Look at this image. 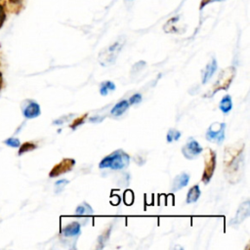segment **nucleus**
Returning <instances> with one entry per match:
<instances>
[{"label":"nucleus","mask_w":250,"mask_h":250,"mask_svg":"<svg viewBox=\"0 0 250 250\" xmlns=\"http://www.w3.org/2000/svg\"><path fill=\"white\" fill-rule=\"evenodd\" d=\"M130 162V156L122 149H117L112 153L106 155L99 163L101 169L110 168L112 170H122L128 167Z\"/></svg>","instance_id":"obj_2"},{"label":"nucleus","mask_w":250,"mask_h":250,"mask_svg":"<svg viewBox=\"0 0 250 250\" xmlns=\"http://www.w3.org/2000/svg\"><path fill=\"white\" fill-rule=\"evenodd\" d=\"M125 40L122 39H118L117 41H115L114 43H112L111 45H109L108 47H106L105 49H104L100 54H99V62L102 65L107 66L110 64H113L124 45Z\"/></svg>","instance_id":"obj_4"},{"label":"nucleus","mask_w":250,"mask_h":250,"mask_svg":"<svg viewBox=\"0 0 250 250\" xmlns=\"http://www.w3.org/2000/svg\"><path fill=\"white\" fill-rule=\"evenodd\" d=\"M219 108L224 114H228L232 108V100L229 95H225L219 104Z\"/></svg>","instance_id":"obj_17"},{"label":"nucleus","mask_w":250,"mask_h":250,"mask_svg":"<svg viewBox=\"0 0 250 250\" xmlns=\"http://www.w3.org/2000/svg\"><path fill=\"white\" fill-rule=\"evenodd\" d=\"M129 105H130V104H129V102H128V101L122 100V101L118 102V103L111 108L110 114L113 115V116L118 117V116L122 115V114L128 109Z\"/></svg>","instance_id":"obj_15"},{"label":"nucleus","mask_w":250,"mask_h":250,"mask_svg":"<svg viewBox=\"0 0 250 250\" xmlns=\"http://www.w3.org/2000/svg\"><path fill=\"white\" fill-rule=\"evenodd\" d=\"M113 90H115V84L111 81H104L101 84L100 94L102 96H106L108 91H113Z\"/></svg>","instance_id":"obj_19"},{"label":"nucleus","mask_w":250,"mask_h":250,"mask_svg":"<svg viewBox=\"0 0 250 250\" xmlns=\"http://www.w3.org/2000/svg\"><path fill=\"white\" fill-rule=\"evenodd\" d=\"M235 76V67L234 66H228L224 68L219 76L216 82L213 84L212 88L206 93L205 97H212L214 96L217 92L221 90H228Z\"/></svg>","instance_id":"obj_3"},{"label":"nucleus","mask_w":250,"mask_h":250,"mask_svg":"<svg viewBox=\"0 0 250 250\" xmlns=\"http://www.w3.org/2000/svg\"><path fill=\"white\" fill-rule=\"evenodd\" d=\"M75 165V160L73 158H63L59 163H57L49 173V177L56 178L62 174H65L72 170Z\"/></svg>","instance_id":"obj_7"},{"label":"nucleus","mask_w":250,"mask_h":250,"mask_svg":"<svg viewBox=\"0 0 250 250\" xmlns=\"http://www.w3.org/2000/svg\"><path fill=\"white\" fill-rule=\"evenodd\" d=\"M244 142L237 141L225 147L223 166L224 175L229 184L241 181L244 171Z\"/></svg>","instance_id":"obj_1"},{"label":"nucleus","mask_w":250,"mask_h":250,"mask_svg":"<svg viewBox=\"0 0 250 250\" xmlns=\"http://www.w3.org/2000/svg\"><path fill=\"white\" fill-rule=\"evenodd\" d=\"M201 194V191H200V188H199V186L198 185H194L192 186L188 191V194H187V198H186V202L188 204L189 203H193L195 201L198 200L199 196Z\"/></svg>","instance_id":"obj_16"},{"label":"nucleus","mask_w":250,"mask_h":250,"mask_svg":"<svg viewBox=\"0 0 250 250\" xmlns=\"http://www.w3.org/2000/svg\"><path fill=\"white\" fill-rule=\"evenodd\" d=\"M226 123L214 122L212 123L205 134V138L208 142L214 143L216 145H221L225 141L226 137Z\"/></svg>","instance_id":"obj_6"},{"label":"nucleus","mask_w":250,"mask_h":250,"mask_svg":"<svg viewBox=\"0 0 250 250\" xmlns=\"http://www.w3.org/2000/svg\"><path fill=\"white\" fill-rule=\"evenodd\" d=\"M92 214H93V209H92V207L87 202L81 203L75 209V215H77V216L92 215Z\"/></svg>","instance_id":"obj_18"},{"label":"nucleus","mask_w":250,"mask_h":250,"mask_svg":"<svg viewBox=\"0 0 250 250\" xmlns=\"http://www.w3.org/2000/svg\"><path fill=\"white\" fill-rule=\"evenodd\" d=\"M26 0H8L7 10L13 14L21 13L25 6Z\"/></svg>","instance_id":"obj_14"},{"label":"nucleus","mask_w":250,"mask_h":250,"mask_svg":"<svg viewBox=\"0 0 250 250\" xmlns=\"http://www.w3.org/2000/svg\"><path fill=\"white\" fill-rule=\"evenodd\" d=\"M40 105L33 101H30L22 109V113L25 118H35L40 115Z\"/></svg>","instance_id":"obj_12"},{"label":"nucleus","mask_w":250,"mask_h":250,"mask_svg":"<svg viewBox=\"0 0 250 250\" xmlns=\"http://www.w3.org/2000/svg\"><path fill=\"white\" fill-rule=\"evenodd\" d=\"M87 116H88V113H84V114H82V115L76 117V118L70 123L69 128H71L72 130H75L78 126H80V125H82V124L84 123V121H85V119H86Z\"/></svg>","instance_id":"obj_23"},{"label":"nucleus","mask_w":250,"mask_h":250,"mask_svg":"<svg viewBox=\"0 0 250 250\" xmlns=\"http://www.w3.org/2000/svg\"><path fill=\"white\" fill-rule=\"evenodd\" d=\"M129 104H139L140 102H142V95L139 94V93H136L134 94L133 96L130 97L129 99Z\"/></svg>","instance_id":"obj_26"},{"label":"nucleus","mask_w":250,"mask_h":250,"mask_svg":"<svg viewBox=\"0 0 250 250\" xmlns=\"http://www.w3.org/2000/svg\"><path fill=\"white\" fill-rule=\"evenodd\" d=\"M37 147L36 144L33 143V142H25L23 143L21 146H20V149H19V154H22L24 152H27V151H31L33 149H35Z\"/></svg>","instance_id":"obj_21"},{"label":"nucleus","mask_w":250,"mask_h":250,"mask_svg":"<svg viewBox=\"0 0 250 250\" xmlns=\"http://www.w3.org/2000/svg\"><path fill=\"white\" fill-rule=\"evenodd\" d=\"M219 1H224V0H201L199 4V10H202L206 5L213 3V2H219Z\"/></svg>","instance_id":"obj_28"},{"label":"nucleus","mask_w":250,"mask_h":250,"mask_svg":"<svg viewBox=\"0 0 250 250\" xmlns=\"http://www.w3.org/2000/svg\"><path fill=\"white\" fill-rule=\"evenodd\" d=\"M81 232V226L78 222H71L63 227L62 229V235L64 237H76Z\"/></svg>","instance_id":"obj_10"},{"label":"nucleus","mask_w":250,"mask_h":250,"mask_svg":"<svg viewBox=\"0 0 250 250\" xmlns=\"http://www.w3.org/2000/svg\"><path fill=\"white\" fill-rule=\"evenodd\" d=\"M68 183H69V182H68L67 180H65V179L57 181V182L55 183V192H56V193H60L61 191H62L63 188H64V187H65Z\"/></svg>","instance_id":"obj_25"},{"label":"nucleus","mask_w":250,"mask_h":250,"mask_svg":"<svg viewBox=\"0 0 250 250\" xmlns=\"http://www.w3.org/2000/svg\"><path fill=\"white\" fill-rule=\"evenodd\" d=\"M181 137V132L176 130V129H169V131L167 132V136H166V140L168 143H172L175 141H178Z\"/></svg>","instance_id":"obj_22"},{"label":"nucleus","mask_w":250,"mask_h":250,"mask_svg":"<svg viewBox=\"0 0 250 250\" xmlns=\"http://www.w3.org/2000/svg\"><path fill=\"white\" fill-rule=\"evenodd\" d=\"M110 229H111V228H110V227H109V228H107V229H104V231L102 233V235L99 237V239H98V243H99L100 245L98 246V248L103 247V246H104V244L106 242V240L108 239L109 234H110Z\"/></svg>","instance_id":"obj_24"},{"label":"nucleus","mask_w":250,"mask_h":250,"mask_svg":"<svg viewBox=\"0 0 250 250\" xmlns=\"http://www.w3.org/2000/svg\"><path fill=\"white\" fill-rule=\"evenodd\" d=\"M7 16V3L6 0H0V28L3 26Z\"/></svg>","instance_id":"obj_20"},{"label":"nucleus","mask_w":250,"mask_h":250,"mask_svg":"<svg viewBox=\"0 0 250 250\" xmlns=\"http://www.w3.org/2000/svg\"><path fill=\"white\" fill-rule=\"evenodd\" d=\"M203 151V147L198 144V142L190 138L186 145L182 147V153L187 159H194Z\"/></svg>","instance_id":"obj_8"},{"label":"nucleus","mask_w":250,"mask_h":250,"mask_svg":"<svg viewBox=\"0 0 250 250\" xmlns=\"http://www.w3.org/2000/svg\"><path fill=\"white\" fill-rule=\"evenodd\" d=\"M189 181V175L186 172H183L179 175H177L172 183V187H171V190L172 191H178L179 189L185 188Z\"/></svg>","instance_id":"obj_11"},{"label":"nucleus","mask_w":250,"mask_h":250,"mask_svg":"<svg viewBox=\"0 0 250 250\" xmlns=\"http://www.w3.org/2000/svg\"><path fill=\"white\" fill-rule=\"evenodd\" d=\"M2 85H3V78H2V73L0 72V89H1Z\"/></svg>","instance_id":"obj_29"},{"label":"nucleus","mask_w":250,"mask_h":250,"mask_svg":"<svg viewBox=\"0 0 250 250\" xmlns=\"http://www.w3.org/2000/svg\"><path fill=\"white\" fill-rule=\"evenodd\" d=\"M4 143L6 145H8L9 146H13V147H19L21 146V143H20L19 139H14V138L7 139L6 141H4Z\"/></svg>","instance_id":"obj_27"},{"label":"nucleus","mask_w":250,"mask_h":250,"mask_svg":"<svg viewBox=\"0 0 250 250\" xmlns=\"http://www.w3.org/2000/svg\"><path fill=\"white\" fill-rule=\"evenodd\" d=\"M216 152L210 148L206 147L203 151V158H204V169L202 173L201 181L204 184H208L214 174L215 168H216Z\"/></svg>","instance_id":"obj_5"},{"label":"nucleus","mask_w":250,"mask_h":250,"mask_svg":"<svg viewBox=\"0 0 250 250\" xmlns=\"http://www.w3.org/2000/svg\"><path fill=\"white\" fill-rule=\"evenodd\" d=\"M249 200H246L245 202H243L238 210H237V213H236V216L235 218L230 222V225L231 224H234V225H237V224H240L241 222H243L250 214V205H249Z\"/></svg>","instance_id":"obj_9"},{"label":"nucleus","mask_w":250,"mask_h":250,"mask_svg":"<svg viewBox=\"0 0 250 250\" xmlns=\"http://www.w3.org/2000/svg\"><path fill=\"white\" fill-rule=\"evenodd\" d=\"M217 67H218V64H217V61L215 58H213L208 63L207 65L205 66L204 70H203V74H202V83L205 84L207 83L211 77L214 75V73L216 72L217 70Z\"/></svg>","instance_id":"obj_13"}]
</instances>
